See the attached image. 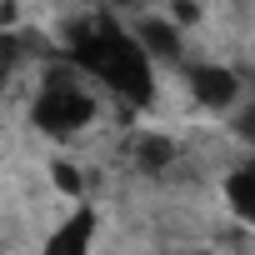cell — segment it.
Returning <instances> with one entry per match:
<instances>
[{"instance_id": "cell-1", "label": "cell", "mask_w": 255, "mask_h": 255, "mask_svg": "<svg viewBox=\"0 0 255 255\" xmlns=\"http://www.w3.org/2000/svg\"><path fill=\"white\" fill-rule=\"evenodd\" d=\"M65 60H75L105 95H115L125 105H140V110L155 105V55L140 45L135 25H120L105 15L80 20Z\"/></svg>"}, {"instance_id": "cell-2", "label": "cell", "mask_w": 255, "mask_h": 255, "mask_svg": "<svg viewBox=\"0 0 255 255\" xmlns=\"http://www.w3.org/2000/svg\"><path fill=\"white\" fill-rule=\"evenodd\" d=\"M95 120H100V95H95V80L75 60H65V65H55V70L40 75V90L30 100V125L40 135L75 140V135L90 130Z\"/></svg>"}, {"instance_id": "cell-3", "label": "cell", "mask_w": 255, "mask_h": 255, "mask_svg": "<svg viewBox=\"0 0 255 255\" xmlns=\"http://www.w3.org/2000/svg\"><path fill=\"white\" fill-rule=\"evenodd\" d=\"M185 90H190L195 110H205V115H230V110L240 105V95H245L240 75H235L230 65H220V60L190 65V70H185Z\"/></svg>"}, {"instance_id": "cell-4", "label": "cell", "mask_w": 255, "mask_h": 255, "mask_svg": "<svg viewBox=\"0 0 255 255\" xmlns=\"http://www.w3.org/2000/svg\"><path fill=\"white\" fill-rule=\"evenodd\" d=\"M135 35H140V45L155 55V65H180V55H185V25L170 20L165 10L140 15V20H135Z\"/></svg>"}, {"instance_id": "cell-5", "label": "cell", "mask_w": 255, "mask_h": 255, "mask_svg": "<svg viewBox=\"0 0 255 255\" xmlns=\"http://www.w3.org/2000/svg\"><path fill=\"white\" fill-rule=\"evenodd\" d=\"M95 225H100V215H95L90 205H80L75 215H65V220L40 240V250H45V255H85V250L95 245Z\"/></svg>"}, {"instance_id": "cell-6", "label": "cell", "mask_w": 255, "mask_h": 255, "mask_svg": "<svg viewBox=\"0 0 255 255\" xmlns=\"http://www.w3.org/2000/svg\"><path fill=\"white\" fill-rule=\"evenodd\" d=\"M130 160H135L140 175H170L175 160H180V140L165 135V130H140L130 140Z\"/></svg>"}, {"instance_id": "cell-7", "label": "cell", "mask_w": 255, "mask_h": 255, "mask_svg": "<svg viewBox=\"0 0 255 255\" xmlns=\"http://www.w3.org/2000/svg\"><path fill=\"white\" fill-rule=\"evenodd\" d=\"M225 205L240 225H255V155L225 170Z\"/></svg>"}, {"instance_id": "cell-8", "label": "cell", "mask_w": 255, "mask_h": 255, "mask_svg": "<svg viewBox=\"0 0 255 255\" xmlns=\"http://www.w3.org/2000/svg\"><path fill=\"white\" fill-rule=\"evenodd\" d=\"M50 175H55V190H65V195H85V170L80 165H70V160H55L50 165Z\"/></svg>"}, {"instance_id": "cell-9", "label": "cell", "mask_w": 255, "mask_h": 255, "mask_svg": "<svg viewBox=\"0 0 255 255\" xmlns=\"http://www.w3.org/2000/svg\"><path fill=\"white\" fill-rule=\"evenodd\" d=\"M235 140H245L255 150V100H240L235 105Z\"/></svg>"}]
</instances>
